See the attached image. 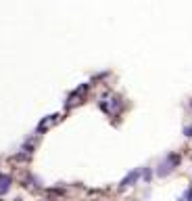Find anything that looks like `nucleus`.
Listing matches in <instances>:
<instances>
[{
  "mask_svg": "<svg viewBox=\"0 0 192 201\" xmlns=\"http://www.w3.org/2000/svg\"><path fill=\"white\" fill-rule=\"evenodd\" d=\"M138 178H140V170H132L130 174H127V176H125L123 180L119 182V188H125V187H132V184H134V182L138 180Z\"/></svg>",
  "mask_w": 192,
  "mask_h": 201,
  "instance_id": "nucleus-1",
  "label": "nucleus"
},
{
  "mask_svg": "<svg viewBox=\"0 0 192 201\" xmlns=\"http://www.w3.org/2000/svg\"><path fill=\"white\" fill-rule=\"evenodd\" d=\"M11 182H13V178H11L8 174H0V195H7L8 193Z\"/></svg>",
  "mask_w": 192,
  "mask_h": 201,
  "instance_id": "nucleus-2",
  "label": "nucleus"
},
{
  "mask_svg": "<svg viewBox=\"0 0 192 201\" xmlns=\"http://www.w3.org/2000/svg\"><path fill=\"white\" fill-rule=\"evenodd\" d=\"M151 178H152V174H151V170L146 168V170H144V180L148 182V180H151Z\"/></svg>",
  "mask_w": 192,
  "mask_h": 201,
  "instance_id": "nucleus-3",
  "label": "nucleus"
},
{
  "mask_svg": "<svg viewBox=\"0 0 192 201\" xmlns=\"http://www.w3.org/2000/svg\"><path fill=\"white\" fill-rule=\"evenodd\" d=\"M184 134H186V136H192V126H186V128H184Z\"/></svg>",
  "mask_w": 192,
  "mask_h": 201,
  "instance_id": "nucleus-4",
  "label": "nucleus"
},
{
  "mask_svg": "<svg viewBox=\"0 0 192 201\" xmlns=\"http://www.w3.org/2000/svg\"><path fill=\"white\" fill-rule=\"evenodd\" d=\"M190 105H192V101H190Z\"/></svg>",
  "mask_w": 192,
  "mask_h": 201,
  "instance_id": "nucleus-5",
  "label": "nucleus"
}]
</instances>
